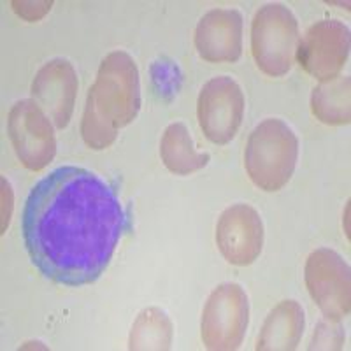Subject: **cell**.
I'll use <instances>...</instances> for the list:
<instances>
[{"mask_svg": "<svg viewBox=\"0 0 351 351\" xmlns=\"http://www.w3.org/2000/svg\"><path fill=\"white\" fill-rule=\"evenodd\" d=\"M127 227L120 199L92 171L58 167L37 181L21 216L25 247L44 278L65 287L95 283Z\"/></svg>", "mask_w": 351, "mask_h": 351, "instance_id": "1", "label": "cell"}, {"mask_svg": "<svg viewBox=\"0 0 351 351\" xmlns=\"http://www.w3.org/2000/svg\"><path fill=\"white\" fill-rule=\"evenodd\" d=\"M141 108L139 71L128 53L112 51L100 64L97 80L88 90L81 136L88 148L106 149L118 130L136 120Z\"/></svg>", "mask_w": 351, "mask_h": 351, "instance_id": "2", "label": "cell"}, {"mask_svg": "<svg viewBox=\"0 0 351 351\" xmlns=\"http://www.w3.org/2000/svg\"><path fill=\"white\" fill-rule=\"evenodd\" d=\"M299 156V139L285 121L269 118L250 134L244 167L250 180L265 192H278L290 181Z\"/></svg>", "mask_w": 351, "mask_h": 351, "instance_id": "3", "label": "cell"}, {"mask_svg": "<svg viewBox=\"0 0 351 351\" xmlns=\"http://www.w3.org/2000/svg\"><path fill=\"white\" fill-rule=\"evenodd\" d=\"M299 23L283 4H267L256 11L252 23V53L263 74L285 76L295 64Z\"/></svg>", "mask_w": 351, "mask_h": 351, "instance_id": "4", "label": "cell"}, {"mask_svg": "<svg viewBox=\"0 0 351 351\" xmlns=\"http://www.w3.org/2000/svg\"><path fill=\"white\" fill-rule=\"evenodd\" d=\"M250 322L246 291L236 283H223L213 290L202 313L200 335L204 346L232 351L241 346Z\"/></svg>", "mask_w": 351, "mask_h": 351, "instance_id": "5", "label": "cell"}, {"mask_svg": "<svg viewBox=\"0 0 351 351\" xmlns=\"http://www.w3.org/2000/svg\"><path fill=\"white\" fill-rule=\"evenodd\" d=\"M306 287L327 319L339 322L350 315V265L341 255L319 247L306 262Z\"/></svg>", "mask_w": 351, "mask_h": 351, "instance_id": "6", "label": "cell"}, {"mask_svg": "<svg viewBox=\"0 0 351 351\" xmlns=\"http://www.w3.org/2000/svg\"><path fill=\"white\" fill-rule=\"evenodd\" d=\"M9 136L16 156L28 171H43L55 158L56 139L46 112L34 100H20L9 112Z\"/></svg>", "mask_w": 351, "mask_h": 351, "instance_id": "7", "label": "cell"}, {"mask_svg": "<svg viewBox=\"0 0 351 351\" xmlns=\"http://www.w3.org/2000/svg\"><path fill=\"white\" fill-rule=\"evenodd\" d=\"M197 114L204 136L211 143H230L243 123V90L232 77H213L200 90Z\"/></svg>", "mask_w": 351, "mask_h": 351, "instance_id": "8", "label": "cell"}, {"mask_svg": "<svg viewBox=\"0 0 351 351\" xmlns=\"http://www.w3.org/2000/svg\"><path fill=\"white\" fill-rule=\"evenodd\" d=\"M350 55V30L337 20H322L307 28L299 40L295 58L315 80L330 81L337 77Z\"/></svg>", "mask_w": 351, "mask_h": 351, "instance_id": "9", "label": "cell"}, {"mask_svg": "<svg viewBox=\"0 0 351 351\" xmlns=\"http://www.w3.org/2000/svg\"><path fill=\"white\" fill-rule=\"evenodd\" d=\"M216 243L232 265H252L263 246V223L256 209L247 204L225 209L216 225Z\"/></svg>", "mask_w": 351, "mask_h": 351, "instance_id": "10", "label": "cell"}, {"mask_svg": "<svg viewBox=\"0 0 351 351\" xmlns=\"http://www.w3.org/2000/svg\"><path fill=\"white\" fill-rule=\"evenodd\" d=\"M195 48L211 64H232L243 53V16L236 9H213L195 28Z\"/></svg>", "mask_w": 351, "mask_h": 351, "instance_id": "11", "label": "cell"}, {"mask_svg": "<svg viewBox=\"0 0 351 351\" xmlns=\"http://www.w3.org/2000/svg\"><path fill=\"white\" fill-rule=\"evenodd\" d=\"M77 93L76 71L67 60L55 58L44 64L34 77L32 95L56 128H65L74 111Z\"/></svg>", "mask_w": 351, "mask_h": 351, "instance_id": "12", "label": "cell"}, {"mask_svg": "<svg viewBox=\"0 0 351 351\" xmlns=\"http://www.w3.org/2000/svg\"><path fill=\"white\" fill-rule=\"evenodd\" d=\"M306 327L304 309L295 300H283L269 313L256 341V350H295Z\"/></svg>", "mask_w": 351, "mask_h": 351, "instance_id": "13", "label": "cell"}, {"mask_svg": "<svg viewBox=\"0 0 351 351\" xmlns=\"http://www.w3.org/2000/svg\"><path fill=\"white\" fill-rule=\"evenodd\" d=\"M160 156L165 167L174 174L186 176L209 164V153H199L186 125L172 123L165 128L160 141Z\"/></svg>", "mask_w": 351, "mask_h": 351, "instance_id": "14", "label": "cell"}, {"mask_svg": "<svg viewBox=\"0 0 351 351\" xmlns=\"http://www.w3.org/2000/svg\"><path fill=\"white\" fill-rule=\"evenodd\" d=\"M311 109L313 114L325 125L350 123V77L337 76L318 84L313 90Z\"/></svg>", "mask_w": 351, "mask_h": 351, "instance_id": "15", "label": "cell"}, {"mask_svg": "<svg viewBox=\"0 0 351 351\" xmlns=\"http://www.w3.org/2000/svg\"><path fill=\"white\" fill-rule=\"evenodd\" d=\"M172 322L158 307H148L137 316L132 327L130 350H171L172 344Z\"/></svg>", "mask_w": 351, "mask_h": 351, "instance_id": "16", "label": "cell"}, {"mask_svg": "<svg viewBox=\"0 0 351 351\" xmlns=\"http://www.w3.org/2000/svg\"><path fill=\"white\" fill-rule=\"evenodd\" d=\"M315 343L311 348H324V350H339L341 344H343V332H341L339 325H334L332 319L325 322V324L319 325V328L316 330Z\"/></svg>", "mask_w": 351, "mask_h": 351, "instance_id": "17", "label": "cell"}]
</instances>
